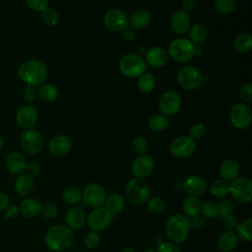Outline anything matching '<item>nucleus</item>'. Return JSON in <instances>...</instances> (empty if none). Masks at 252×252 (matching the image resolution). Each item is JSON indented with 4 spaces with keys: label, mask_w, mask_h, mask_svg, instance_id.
Segmentation results:
<instances>
[{
    "label": "nucleus",
    "mask_w": 252,
    "mask_h": 252,
    "mask_svg": "<svg viewBox=\"0 0 252 252\" xmlns=\"http://www.w3.org/2000/svg\"><path fill=\"white\" fill-rule=\"evenodd\" d=\"M233 48L239 53H247L252 48V35L250 32H241L233 39Z\"/></svg>",
    "instance_id": "obj_31"
},
{
    "label": "nucleus",
    "mask_w": 252,
    "mask_h": 252,
    "mask_svg": "<svg viewBox=\"0 0 252 252\" xmlns=\"http://www.w3.org/2000/svg\"><path fill=\"white\" fill-rule=\"evenodd\" d=\"M143 252H157V251L155 249H153V248H147Z\"/></svg>",
    "instance_id": "obj_60"
},
{
    "label": "nucleus",
    "mask_w": 252,
    "mask_h": 252,
    "mask_svg": "<svg viewBox=\"0 0 252 252\" xmlns=\"http://www.w3.org/2000/svg\"><path fill=\"white\" fill-rule=\"evenodd\" d=\"M208 35L207 28L203 24H196L194 25L189 31V37L190 40L194 44H201L205 41Z\"/></svg>",
    "instance_id": "obj_34"
},
{
    "label": "nucleus",
    "mask_w": 252,
    "mask_h": 252,
    "mask_svg": "<svg viewBox=\"0 0 252 252\" xmlns=\"http://www.w3.org/2000/svg\"><path fill=\"white\" fill-rule=\"evenodd\" d=\"M206 134V127L202 123H195L189 129V137L194 140L198 141L201 140Z\"/></svg>",
    "instance_id": "obj_46"
},
{
    "label": "nucleus",
    "mask_w": 252,
    "mask_h": 252,
    "mask_svg": "<svg viewBox=\"0 0 252 252\" xmlns=\"http://www.w3.org/2000/svg\"><path fill=\"white\" fill-rule=\"evenodd\" d=\"M150 21L151 16L146 10H138L131 15L128 24L133 31H139L145 29L150 24Z\"/></svg>",
    "instance_id": "obj_29"
},
{
    "label": "nucleus",
    "mask_w": 252,
    "mask_h": 252,
    "mask_svg": "<svg viewBox=\"0 0 252 252\" xmlns=\"http://www.w3.org/2000/svg\"><path fill=\"white\" fill-rule=\"evenodd\" d=\"M237 0H214L216 10L220 14H230L236 8Z\"/></svg>",
    "instance_id": "obj_40"
},
{
    "label": "nucleus",
    "mask_w": 252,
    "mask_h": 252,
    "mask_svg": "<svg viewBox=\"0 0 252 252\" xmlns=\"http://www.w3.org/2000/svg\"><path fill=\"white\" fill-rule=\"evenodd\" d=\"M66 225L72 230L82 229L87 222V216L82 208L71 207L65 215Z\"/></svg>",
    "instance_id": "obj_19"
},
{
    "label": "nucleus",
    "mask_w": 252,
    "mask_h": 252,
    "mask_svg": "<svg viewBox=\"0 0 252 252\" xmlns=\"http://www.w3.org/2000/svg\"><path fill=\"white\" fill-rule=\"evenodd\" d=\"M20 143L25 152L31 155L38 154L44 145V140L42 135L34 129L26 130L20 138Z\"/></svg>",
    "instance_id": "obj_11"
},
{
    "label": "nucleus",
    "mask_w": 252,
    "mask_h": 252,
    "mask_svg": "<svg viewBox=\"0 0 252 252\" xmlns=\"http://www.w3.org/2000/svg\"><path fill=\"white\" fill-rule=\"evenodd\" d=\"M41 203L35 198H26L22 201L19 211L21 214L29 219L37 217L41 212Z\"/></svg>",
    "instance_id": "obj_26"
},
{
    "label": "nucleus",
    "mask_w": 252,
    "mask_h": 252,
    "mask_svg": "<svg viewBox=\"0 0 252 252\" xmlns=\"http://www.w3.org/2000/svg\"><path fill=\"white\" fill-rule=\"evenodd\" d=\"M20 80L30 87L41 86L48 77V70L45 64L36 59H30L21 64L18 70Z\"/></svg>",
    "instance_id": "obj_1"
},
{
    "label": "nucleus",
    "mask_w": 252,
    "mask_h": 252,
    "mask_svg": "<svg viewBox=\"0 0 252 252\" xmlns=\"http://www.w3.org/2000/svg\"><path fill=\"white\" fill-rule=\"evenodd\" d=\"M26 4L32 11L42 12L47 8L48 0H26Z\"/></svg>",
    "instance_id": "obj_50"
},
{
    "label": "nucleus",
    "mask_w": 252,
    "mask_h": 252,
    "mask_svg": "<svg viewBox=\"0 0 252 252\" xmlns=\"http://www.w3.org/2000/svg\"><path fill=\"white\" fill-rule=\"evenodd\" d=\"M23 96L26 100L28 101H32L36 98L37 96V91L35 90V88L33 87H30L27 86L24 90H23Z\"/></svg>",
    "instance_id": "obj_53"
},
{
    "label": "nucleus",
    "mask_w": 252,
    "mask_h": 252,
    "mask_svg": "<svg viewBox=\"0 0 252 252\" xmlns=\"http://www.w3.org/2000/svg\"><path fill=\"white\" fill-rule=\"evenodd\" d=\"M9 204H10L9 197L5 193L0 192V211L6 210L7 207L9 206Z\"/></svg>",
    "instance_id": "obj_57"
},
{
    "label": "nucleus",
    "mask_w": 252,
    "mask_h": 252,
    "mask_svg": "<svg viewBox=\"0 0 252 252\" xmlns=\"http://www.w3.org/2000/svg\"><path fill=\"white\" fill-rule=\"evenodd\" d=\"M170 27L171 30L178 34L186 33L190 29L189 14L181 9L173 12L170 17Z\"/></svg>",
    "instance_id": "obj_21"
},
{
    "label": "nucleus",
    "mask_w": 252,
    "mask_h": 252,
    "mask_svg": "<svg viewBox=\"0 0 252 252\" xmlns=\"http://www.w3.org/2000/svg\"><path fill=\"white\" fill-rule=\"evenodd\" d=\"M220 224L226 229V230H230V231H233L237 224H238V221H237V219L232 215H227V216H223V217H220Z\"/></svg>",
    "instance_id": "obj_48"
},
{
    "label": "nucleus",
    "mask_w": 252,
    "mask_h": 252,
    "mask_svg": "<svg viewBox=\"0 0 252 252\" xmlns=\"http://www.w3.org/2000/svg\"><path fill=\"white\" fill-rule=\"evenodd\" d=\"M157 252H181L180 248L173 242L162 241L158 244Z\"/></svg>",
    "instance_id": "obj_51"
},
{
    "label": "nucleus",
    "mask_w": 252,
    "mask_h": 252,
    "mask_svg": "<svg viewBox=\"0 0 252 252\" xmlns=\"http://www.w3.org/2000/svg\"><path fill=\"white\" fill-rule=\"evenodd\" d=\"M106 192L104 188L95 182L88 183L82 192V201L92 208H98L104 205Z\"/></svg>",
    "instance_id": "obj_9"
},
{
    "label": "nucleus",
    "mask_w": 252,
    "mask_h": 252,
    "mask_svg": "<svg viewBox=\"0 0 252 252\" xmlns=\"http://www.w3.org/2000/svg\"><path fill=\"white\" fill-rule=\"evenodd\" d=\"M196 150V143L189 136H180L175 138L170 146V154L177 158H185L190 157Z\"/></svg>",
    "instance_id": "obj_13"
},
{
    "label": "nucleus",
    "mask_w": 252,
    "mask_h": 252,
    "mask_svg": "<svg viewBox=\"0 0 252 252\" xmlns=\"http://www.w3.org/2000/svg\"><path fill=\"white\" fill-rule=\"evenodd\" d=\"M42 21L45 25L49 27H54L59 21L58 13L54 9L47 7L44 11H42Z\"/></svg>",
    "instance_id": "obj_43"
},
{
    "label": "nucleus",
    "mask_w": 252,
    "mask_h": 252,
    "mask_svg": "<svg viewBox=\"0 0 252 252\" xmlns=\"http://www.w3.org/2000/svg\"><path fill=\"white\" fill-rule=\"evenodd\" d=\"M196 0H181V10L188 13L196 7Z\"/></svg>",
    "instance_id": "obj_56"
},
{
    "label": "nucleus",
    "mask_w": 252,
    "mask_h": 252,
    "mask_svg": "<svg viewBox=\"0 0 252 252\" xmlns=\"http://www.w3.org/2000/svg\"><path fill=\"white\" fill-rule=\"evenodd\" d=\"M40 99L45 102H53L57 99L59 93L57 88L52 84H42L37 92Z\"/></svg>",
    "instance_id": "obj_33"
},
{
    "label": "nucleus",
    "mask_w": 252,
    "mask_h": 252,
    "mask_svg": "<svg viewBox=\"0 0 252 252\" xmlns=\"http://www.w3.org/2000/svg\"><path fill=\"white\" fill-rule=\"evenodd\" d=\"M217 208H218V217L220 218L227 215H232L234 211L232 203L229 200H225V199L220 200L217 204Z\"/></svg>",
    "instance_id": "obj_44"
},
{
    "label": "nucleus",
    "mask_w": 252,
    "mask_h": 252,
    "mask_svg": "<svg viewBox=\"0 0 252 252\" xmlns=\"http://www.w3.org/2000/svg\"><path fill=\"white\" fill-rule=\"evenodd\" d=\"M58 207L53 203H46L41 207L40 214L45 219H54L58 215Z\"/></svg>",
    "instance_id": "obj_47"
},
{
    "label": "nucleus",
    "mask_w": 252,
    "mask_h": 252,
    "mask_svg": "<svg viewBox=\"0 0 252 252\" xmlns=\"http://www.w3.org/2000/svg\"><path fill=\"white\" fill-rule=\"evenodd\" d=\"M229 193L238 203L246 204L252 199V181L249 177H237L229 183Z\"/></svg>",
    "instance_id": "obj_8"
},
{
    "label": "nucleus",
    "mask_w": 252,
    "mask_h": 252,
    "mask_svg": "<svg viewBox=\"0 0 252 252\" xmlns=\"http://www.w3.org/2000/svg\"><path fill=\"white\" fill-rule=\"evenodd\" d=\"M19 214V208L15 205H9L5 210V218L8 220L15 219Z\"/></svg>",
    "instance_id": "obj_55"
},
{
    "label": "nucleus",
    "mask_w": 252,
    "mask_h": 252,
    "mask_svg": "<svg viewBox=\"0 0 252 252\" xmlns=\"http://www.w3.org/2000/svg\"><path fill=\"white\" fill-rule=\"evenodd\" d=\"M122 32H122V36H123V38L125 40L131 41V40H133L135 38V32H134V31L132 29H127L126 28Z\"/></svg>",
    "instance_id": "obj_58"
},
{
    "label": "nucleus",
    "mask_w": 252,
    "mask_h": 252,
    "mask_svg": "<svg viewBox=\"0 0 252 252\" xmlns=\"http://www.w3.org/2000/svg\"><path fill=\"white\" fill-rule=\"evenodd\" d=\"M105 208L112 214L116 215L121 213L125 208V199L121 194L112 193L105 198Z\"/></svg>",
    "instance_id": "obj_30"
},
{
    "label": "nucleus",
    "mask_w": 252,
    "mask_h": 252,
    "mask_svg": "<svg viewBox=\"0 0 252 252\" xmlns=\"http://www.w3.org/2000/svg\"><path fill=\"white\" fill-rule=\"evenodd\" d=\"M195 52V44L188 38H175L168 45V55L177 62L189 61Z\"/></svg>",
    "instance_id": "obj_5"
},
{
    "label": "nucleus",
    "mask_w": 252,
    "mask_h": 252,
    "mask_svg": "<svg viewBox=\"0 0 252 252\" xmlns=\"http://www.w3.org/2000/svg\"><path fill=\"white\" fill-rule=\"evenodd\" d=\"M217 244L221 252H232L237 247L238 237L235 232L226 230L219 236Z\"/></svg>",
    "instance_id": "obj_27"
},
{
    "label": "nucleus",
    "mask_w": 252,
    "mask_h": 252,
    "mask_svg": "<svg viewBox=\"0 0 252 252\" xmlns=\"http://www.w3.org/2000/svg\"><path fill=\"white\" fill-rule=\"evenodd\" d=\"M200 215L202 217H204L205 219H213V218L218 217L217 204H215V203H213L211 201L202 203Z\"/></svg>",
    "instance_id": "obj_41"
},
{
    "label": "nucleus",
    "mask_w": 252,
    "mask_h": 252,
    "mask_svg": "<svg viewBox=\"0 0 252 252\" xmlns=\"http://www.w3.org/2000/svg\"><path fill=\"white\" fill-rule=\"evenodd\" d=\"M100 242V236L97 231L90 230L84 236V244L89 249H94L98 246Z\"/></svg>",
    "instance_id": "obj_42"
},
{
    "label": "nucleus",
    "mask_w": 252,
    "mask_h": 252,
    "mask_svg": "<svg viewBox=\"0 0 252 252\" xmlns=\"http://www.w3.org/2000/svg\"><path fill=\"white\" fill-rule=\"evenodd\" d=\"M34 187L33 177L27 174L21 173L15 180V191L18 195L22 197H26L30 195Z\"/></svg>",
    "instance_id": "obj_25"
},
{
    "label": "nucleus",
    "mask_w": 252,
    "mask_h": 252,
    "mask_svg": "<svg viewBox=\"0 0 252 252\" xmlns=\"http://www.w3.org/2000/svg\"><path fill=\"white\" fill-rule=\"evenodd\" d=\"M239 95L244 102H251L252 101V85L251 84L244 85L239 91Z\"/></svg>",
    "instance_id": "obj_52"
},
{
    "label": "nucleus",
    "mask_w": 252,
    "mask_h": 252,
    "mask_svg": "<svg viewBox=\"0 0 252 252\" xmlns=\"http://www.w3.org/2000/svg\"><path fill=\"white\" fill-rule=\"evenodd\" d=\"M189 225L190 229L193 230H201L206 226V219L201 215L189 218Z\"/></svg>",
    "instance_id": "obj_49"
},
{
    "label": "nucleus",
    "mask_w": 252,
    "mask_h": 252,
    "mask_svg": "<svg viewBox=\"0 0 252 252\" xmlns=\"http://www.w3.org/2000/svg\"><path fill=\"white\" fill-rule=\"evenodd\" d=\"M37 110L32 105L21 106L16 114V122L23 129H32L37 122Z\"/></svg>",
    "instance_id": "obj_18"
},
{
    "label": "nucleus",
    "mask_w": 252,
    "mask_h": 252,
    "mask_svg": "<svg viewBox=\"0 0 252 252\" xmlns=\"http://www.w3.org/2000/svg\"><path fill=\"white\" fill-rule=\"evenodd\" d=\"M113 215L105 208L98 207L94 208L87 217V223L91 230L94 231H102L104 230L111 222Z\"/></svg>",
    "instance_id": "obj_10"
},
{
    "label": "nucleus",
    "mask_w": 252,
    "mask_h": 252,
    "mask_svg": "<svg viewBox=\"0 0 252 252\" xmlns=\"http://www.w3.org/2000/svg\"><path fill=\"white\" fill-rule=\"evenodd\" d=\"M146 204L148 210L155 215H159L163 213L166 207L165 201L159 196H151L146 202Z\"/></svg>",
    "instance_id": "obj_37"
},
{
    "label": "nucleus",
    "mask_w": 252,
    "mask_h": 252,
    "mask_svg": "<svg viewBox=\"0 0 252 252\" xmlns=\"http://www.w3.org/2000/svg\"><path fill=\"white\" fill-rule=\"evenodd\" d=\"M177 82L184 90L193 91L201 86L203 82V75L196 67L192 65H185L177 72Z\"/></svg>",
    "instance_id": "obj_7"
},
{
    "label": "nucleus",
    "mask_w": 252,
    "mask_h": 252,
    "mask_svg": "<svg viewBox=\"0 0 252 252\" xmlns=\"http://www.w3.org/2000/svg\"><path fill=\"white\" fill-rule=\"evenodd\" d=\"M46 246L55 252H62L70 248L74 242V233L67 225H52L45 233Z\"/></svg>",
    "instance_id": "obj_2"
},
{
    "label": "nucleus",
    "mask_w": 252,
    "mask_h": 252,
    "mask_svg": "<svg viewBox=\"0 0 252 252\" xmlns=\"http://www.w3.org/2000/svg\"><path fill=\"white\" fill-rule=\"evenodd\" d=\"M168 61V53L159 46L152 47L151 49L147 50L146 53V62L154 67V68H160L164 66Z\"/></svg>",
    "instance_id": "obj_23"
},
{
    "label": "nucleus",
    "mask_w": 252,
    "mask_h": 252,
    "mask_svg": "<svg viewBox=\"0 0 252 252\" xmlns=\"http://www.w3.org/2000/svg\"><path fill=\"white\" fill-rule=\"evenodd\" d=\"M182 190L189 196H200L208 190L207 180L200 175H190L181 182Z\"/></svg>",
    "instance_id": "obj_17"
},
{
    "label": "nucleus",
    "mask_w": 252,
    "mask_h": 252,
    "mask_svg": "<svg viewBox=\"0 0 252 252\" xmlns=\"http://www.w3.org/2000/svg\"><path fill=\"white\" fill-rule=\"evenodd\" d=\"M236 235L242 241L250 242L252 240V219L247 218L241 222H238L236 228Z\"/></svg>",
    "instance_id": "obj_32"
},
{
    "label": "nucleus",
    "mask_w": 252,
    "mask_h": 252,
    "mask_svg": "<svg viewBox=\"0 0 252 252\" xmlns=\"http://www.w3.org/2000/svg\"><path fill=\"white\" fill-rule=\"evenodd\" d=\"M124 193L129 202L138 206L145 204L151 197V187L144 179L135 177L126 183Z\"/></svg>",
    "instance_id": "obj_4"
},
{
    "label": "nucleus",
    "mask_w": 252,
    "mask_h": 252,
    "mask_svg": "<svg viewBox=\"0 0 252 252\" xmlns=\"http://www.w3.org/2000/svg\"><path fill=\"white\" fill-rule=\"evenodd\" d=\"M189 220L183 214H175L169 217L164 225V231L167 238L173 243L184 242L190 232Z\"/></svg>",
    "instance_id": "obj_3"
},
{
    "label": "nucleus",
    "mask_w": 252,
    "mask_h": 252,
    "mask_svg": "<svg viewBox=\"0 0 252 252\" xmlns=\"http://www.w3.org/2000/svg\"><path fill=\"white\" fill-rule=\"evenodd\" d=\"M229 120L237 129H246L251 124L252 112L248 105L235 103L229 111Z\"/></svg>",
    "instance_id": "obj_12"
},
{
    "label": "nucleus",
    "mask_w": 252,
    "mask_h": 252,
    "mask_svg": "<svg viewBox=\"0 0 252 252\" xmlns=\"http://www.w3.org/2000/svg\"><path fill=\"white\" fill-rule=\"evenodd\" d=\"M105 27L112 32H121L127 28L128 18L120 9L108 10L103 18Z\"/></svg>",
    "instance_id": "obj_15"
},
{
    "label": "nucleus",
    "mask_w": 252,
    "mask_h": 252,
    "mask_svg": "<svg viewBox=\"0 0 252 252\" xmlns=\"http://www.w3.org/2000/svg\"><path fill=\"white\" fill-rule=\"evenodd\" d=\"M3 144H4V142H3V138H2V136L0 135V151L2 150V147H3Z\"/></svg>",
    "instance_id": "obj_61"
},
{
    "label": "nucleus",
    "mask_w": 252,
    "mask_h": 252,
    "mask_svg": "<svg viewBox=\"0 0 252 252\" xmlns=\"http://www.w3.org/2000/svg\"><path fill=\"white\" fill-rule=\"evenodd\" d=\"M119 69L123 75L129 78L140 77L146 72V61L138 54L129 53L124 55L119 62Z\"/></svg>",
    "instance_id": "obj_6"
},
{
    "label": "nucleus",
    "mask_w": 252,
    "mask_h": 252,
    "mask_svg": "<svg viewBox=\"0 0 252 252\" xmlns=\"http://www.w3.org/2000/svg\"><path fill=\"white\" fill-rule=\"evenodd\" d=\"M132 148L137 154L144 155L148 151V148H149L148 141L143 136H137L132 141Z\"/></svg>",
    "instance_id": "obj_45"
},
{
    "label": "nucleus",
    "mask_w": 252,
    "mask_h": 252,
    "mask_svg": "<svg viewBox=\"0 0 252 252\" xmlns=\"http://www.w3.org/2000/svg\"><path fill=\"white\" fill-rule=\"evenodd\" d=\"M219 172L222 180L226 182H231L232 180L239 177L240 165L235 159L227 158L220 163Z\"/></svg>",
    "instance_id": "obj_22"
},
{
    "label": "nucleus",
    "mask_w": 252,
    "mask_h": 252,
    "mask_svg": "<svg viewBox=\"0 0 252 252\" xmlns=\"http://www.w3.org/2000/svg\"><path fill=\"white\" fill-rule=\"evenodd\" d=\"M62 198L68 205H76L82 200V192L77 187L70 186L63 191Z\"/></svg>",
    "instance_id": "obj_38"
},
{
    "label": "nucleus",
    "mask_w": 252,
    "mask_h": 252,
    "mask_svg": "<svg viewBox=\"0 0 252 252\" xmlns=\"http://www.w3.org/2000/svg\"><path fill=\"white\" fill-rule=\"evenodd\" d=\"M5 165L9 172L12 174H21L27 168V162L25 158L19 152H11L8 154L5 159Z\"/></svg>",
    "instance_id": "obj_24"
},
{
    "label": "nucleus",
    "mask_w": 252,
    "mask_h": 252,
    "mask_svg": "<svg viewBox=\"0 0 252 252\" xmlns=\"http://www.w3.org/2000/svg\"><path fill=\"white\" fill-rule=\"evenodd\" d=\"M210 193L216 198H223L229 193V183L222 180H215L209 187Z\"/></svg>",
    "instance_id": "obj_35"
},
{
    "label": "nucleus",
    "mask_w": 252,
    "mask_h": 252,
    "mask_svg": "<svg viewBox=\"0 0 252 252\" xmlns=\"http://www.w3.org/2000/svg\"><path fill=\"white\" fill-rule=\"evenodd\" d=\"M156 80L151 73H144L139 77L138 88L142 93H150L155 89Z\"/></svg>",
    "instance_id": "obj_39"
},
{
    "label": "nucleus",
    "mask_w": 252,
    "mask_h": 252,
    "mask_svg": "<svg viewBox=\"0 0 252 252\" xmlns=\"http://www.w3.org/2000/svg\"><path fill=\"white\" fill-rule=\"evenodd\" d=\"M168 118L163 114H154L148 122L150 129L154 132H161L168 125Z\"/></svg>",
    "instance_id": "obj_36"
},
{
    "label": "nucleus",
    "mask_w": 252,
    "mask_h": 252,
    "mask_svg": "<svg viewBox=\"0 0 252 252\" xmlns=\"http://www.w3.org/2000/svg\"><path fill=\"white\" fill-rule=\"evenodd\" d=\"M158 107L163 115L172 116L179 111L181 107V98L175 92H165L159 97Z\"/></svg>",
    "instance_id": "obj_14"
},
{
    "label": "nucleus",
    "mask_w": 252,
    "mask_h": 252,
    "mask_svg": "<svg viewBox=\"0 0 252 252\" xmlns=\"http://www.w3.org/2000/svg\"><path fill=\"white\" fill-rule=\"evenodd\" d=\"M155 168V161L149 155H140L132 164V173L136 178L144 179L150 176Z\"/></svg>",
    "instance_id": "obj_16"
},
{
    "label": "nucleus",
    "mask_w": 252,
    "mask_h": 252,
    "mask_svg": "<svg viewBox=\"0 0 252 252\" xmlns=\"http://www.w3.org/2000/svg\"><path fill=\"white\" fill-rule=\"evenodd\" d=\"M72 148V141L66 135H56L49 140L48 150L55 157L66 155Z\"/></svg>",
    "instance_id": "obj_20"
},
{
    "label": "nucleus",
    "mask_w": 252,
    "mask_h": 252,
    "mask_svg": "<svg viewBox=\"0 0 252 252\" xmlns=\"http://www.w3.org/2000/svg\"><path fill=\"white\" fill-rule=\"evenodd\" d=\"M202 207V201L197 196H187L182 203V211L185 217L192 218L200 215Z\"/></svg>",
    "instance_id": "obj_28"
},
{
    "label": "nucleus",
    "mask_w": 252,
    "mask_h": 252,
    "mask_svg": "<svg viewBox=\"0 0 252 252\" xmlns=\"http://www.w3.org/2000/svg\"><path fill=\"white\" fill-rule=\"evenodd\" d=\"M25 171H26L27 174L34 177V176H37L40 173V166L37 162L32 161V162L27 163V168H26Z\"/></svg>",
    "instance_id": "obj_54"
},
{
    "label": "nucleus",
    "mask_w": 252,
    "mask_h": 252,
    "mask_svg": "<svg viewBox=\"0 0 252 252\" xmlns=\"http://www.w3.org/2000/svg\"><path fill=\"white\" fill-rule=\"evenodd\" d=\"M121 252H135V249L133 247H131V246H126V247H124L122 249Z\"/></svg>",
    "instance_id": "obj_59"
}]
</instances>
